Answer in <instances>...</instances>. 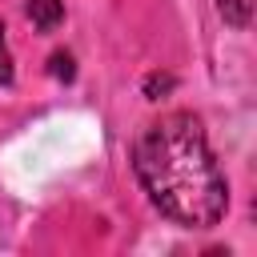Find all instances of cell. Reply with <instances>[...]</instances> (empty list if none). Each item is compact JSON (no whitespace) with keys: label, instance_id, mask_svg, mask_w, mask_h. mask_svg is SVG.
<instances>
[{"label":"cell","instance_id":"obj_4","mask_svg":"<svg viewBox=\"0 0 257 257\" xmlns=\"http://www.w3.org/2000/svg\"><path fill=\"white\" fill-rule=\"evenodd\" d=\"M12 52H8V40H4V24H0V84H12Z\"/></svg>","mask_w":257,"mask_h":257},{"label":"cell","instance_id":"obj_5","mask_svg":"<svg viewBox=\"0 0 257 257\" xmlns=\"http://www.w3.org/2000/svg\"><path fill=\"white\" fill-rule=\"evenodd\" d=\"M48 64H52V76H56V80H72V56H68V52H52Z\"/></svg>","mask_w":257,"mask_h":257},{"label":"cell","instance_id":"obj_2","mask_svg":"<svg viewBox=\"0 0 257 257\" xmlns=\"http://www.w3.org/2000/svg\"><path fill=\"white\" fill-rule=\"evenodd\" d=\"M24 12H28V20H32L40 32H52V28L64 20V0H28Z\"/></svg>","mask_w":257,"mask_h":257},{"label":"cell","instance_id":"obj_6","mask_svg":"<svg viewBox=\"0 0 257 257\" xmlns=\"http://www.w3.org/2000/svg\"><path fill=\"white\" fill-rule=\"evenodd\" d=\"M157 88H161V92H165V88H173V76H157V72H153V76H149V80H145V92H149V96H153V92H157Z\"/></svg>","mask_w":257,"mask_h":257},{"label":"cell","instance_id":"obj_3","mask_svg":"<svg viewBox=\"0 0 257 257\" xmlns=\"http://www.w3.org/2000/svg\"><path fill=\"white\" fill-rule=\"evenodd\" d=\"M217 12H221L233 28H249V20H253V0H217Z\"/></svg>","mask_w":257,"mask_h":257},{"label":"cell","instance_id":"obj_1","mask_svg":"<svg viewBox=\"0 0 257 257\" xmlns=\"http://www.w3.org/2000/svg\"><path fill=\"white\" fill-rule=\"evenodd\" d=\"M133 169L149 201L185 229H213L229 209V185L193 112H165L133 145Z\"/></svg>","mask_w":257,"mask_h":257}]
</instances>
